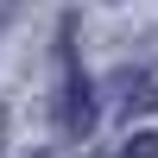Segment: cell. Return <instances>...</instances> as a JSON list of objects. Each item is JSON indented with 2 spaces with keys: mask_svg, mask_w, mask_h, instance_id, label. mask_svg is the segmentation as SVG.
<instances>
[{
  "mask_svg": "<svg viewBox=\"0 0 158 158\" xmlns=\"http://www.w3.org/2000/svg\"><path fill=\"white\" fill-rule=\"evenodd\" d=\"M57 127L70 139H82L89 127H95V89H89V76H76L70 44H63V57H57Z\"/></svg>",
  "mask_w": 158,
  "mask_h": 158,
  "instance_id": "obj_1",
  "label": "cell"
},
{
  "mask_svg": "<svg viewBox=\"0 0 158 158\" xmlns=\"http://www.w3.org/2000/svg\"><path fill=\"white\" fill-rule=\"evenodd\" d=\"M0 139H6V114H0Z\"/></svg>",
  "mask_w": 158,
  "mask_h": 158,
  "instance_id": "obj_3",
  "label": "cell"
},
{
  "mask_svg": "<svg viewBox=\"0 0 158 158\" xmlns=\"http://www.w3.org/2000/svg\"><path fill=\"white\" fill-rule=\"evenodd\" d=\"M120 158H158V133H139V139H127Z\"/></svg>",
  "mask_w": 158,
  "mask_h": 158,
  "instance_id": "obj_2",
  "label": "cell"
}]
</instances>
